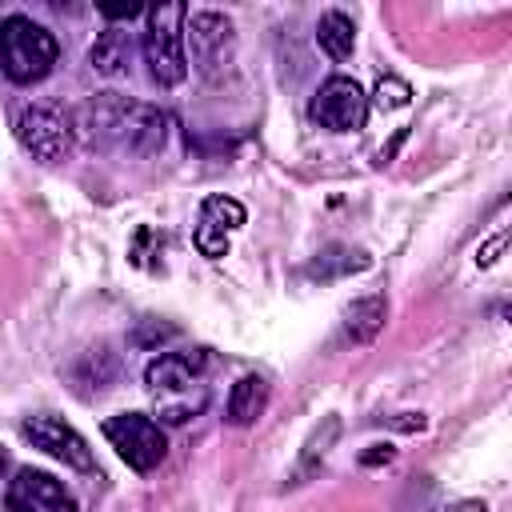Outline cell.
<instances>
[{
    "label": "cell",
    "instance_id": "19",
    "mask_svg": "<svg viewBox=\"0 0 512 512\" xmlns=\"http://www.w3.org/2000/svg\"><path fill=\"white\" fill-rule=\"evenodd\" d=\"M180 336V328L176 324H168V320H140L132 332H128V344L132 348H160V344H168V340H176Z\"/></svg>",
    "mask_w": 512,
    "mask_h": 512
},
{
    "label": "cell",
    "instance_id": "23",
    "mask_svg": "<svg viewBox=\"0 0 512 512\" xmlns=\"http://www.w3.org/2000/svg\"><path fill=\"white\" fill-rule=\"evenodd\" d=\"M388 428H396V432H424L428 420H424V412H400V416H388Z\"/></svg>",
    "mask_w": 512,
    "mask_h": 512
},
{
    "label": "cell",
    "instance_id": "21",
    "mask_svg": "<svg viewBox=\"0 0 512 512\" xmlns=\"http://www.w3.org/2000/svg\"><path fill=\"white\" fill-rule=\"evenodd\" d=\"M400 512H440V488L420 476L404 488V500H400Z\"/></svg>",
    "mask_w": 512,
    "mask_h": 512
},
{
    "label": "cell",
    "instance_id": "24",
    "mask_svg": "<svg viewBox=\"0 0 512 512\" xmlns=\"http://www.w3.org/2000/svg\"><path fill=\"white\" fill-rule=\"evenodd\" d=\"M148 8H140V4H100V16L104 20H136V16H144Z\"/></svg>",
    "mask_w": 512,
    "mask_h": 512
},
{
    "label": "cell",
    "instance_id": "16",
    "mask_svg": "<svg viewBox=\"0 0 512 512\" xmlns=\"http://www.w3.org/2000/svg\"><path fill=\"white\" fill-rule=\"evenodd\" d=\"M340 440V416L336 412H328L312 432H308V440H304V452H300V464H296V472H292V480L288 484H304L320 464H324V456L332 452V444Z\"/></svg>",
    "mask_w": 512,
    "mask_h": 512
},
{
    "label": "cell",
    "instance_id": "10",
    "mask_svg": "<svg viewBox=\"0 0 512 512\" xmlns=\"http://www.w3.org/2000/svg\"><path fill=\"white\" fill-rule=\"evenodd\" d=\"M208 356L204 352H160L156 360H148L144 368V388L152 392V400L200 388V372H204Z\"/></svg>",
    "mask_w": 512,
    "mask_h": 512
},
{
    "label": "cell",
    "instance_id": "15",
    "mask_svg": "<svg viewBox=\"0 0 512 512\" xmlns=\"http://www.w3.org/2000/svg\"><path fill=\"white\" fill-rule=\"evenodd\" d=\"M384 316H388V300L384 292H372V296H360L344 308V336L352 344H372L384 328Z\"/></svg>",
    "mask_w": 512,
    "mask_h": 512
},
{
    "label": "cell",
    "instance_id": "3",
    "mask_svg": "<svg viewBox=\"0 0 512 512\" xmlns=\"http://www.w3.org/2000/svg\"><path fill=\"white\" fill-rule=\"evenodd\" d=\"M144 60L148 76L160 88H176L188 80V56H184V4H156L144 12Z\"/></svg>",
    "mask_w": 512,
    "mask_h": 512
},
{
    "label": "cell",
    "instance_id": "8",
    "mask_svg": "<svg viewBox=\"0 0 512 512\" xmlns=\"http://www.w3.org/2000/svg\"><path fill=\"white\" fill-rule=\"evenodd\" d=\"M368 96L352 76H328L312 100V120L328 132H356L364 128Z\"/></svg>",
    "mask_w": 512,
    "mask_h": 512
},
{
    "label": "cell",
    "instance_id": "20",
    "mask_svg": "<svg viewBox=\"0 0 512 512\" xmlns=\"http://www.w3.org/2000/svg\"><path fill=\"white\" fill-rule=\"evenodd\" d=\"M372 104H376L380 112L408 108V104H412V88H408V80H400V76H380V84H376V92H372Z\"/></svg>",
    "mask_w": 512,
    "mask_h": 512
},
{
    "label": "cell",
    "instance_id": "17",
    "mask_svg": "<svg viewBox=\"0 0 512 512\" xmlns=\"http://www.w3.org/2000/svg\"><path fill=\"white\" fill-rule=\"evenodd\" d=\"M316 44H320V52H324L328 60H336V64L348 60L352 48H356V24H352V16L340 12V8L324 12L320 24H316Z\"/></svg>",
    "mask_w": 512,
    "mask_h": 512
},
{
    "label": "cell",
    "instance_id": "5",
    "mask_svg": "<svg viewBox=\"0 0 512 512\" xmlns=\"http://www.w3.org/2000/svg\"><path fill=\"white\" fill-rule=\"evenodd\" d=\"M184 56L204 80H224L236 60V24L224 12H188L184 20Z\"/></svg>",
    "mask_w": 512,
    "mask_h": 512
},
{
    "label": "cell",
    "instance_id": "9",
    "mask_svg": "<svg viewBox=\"0 0 512 512\" xmlns=\"http://www.w3.org/2000/svg\"><path fill=\"white\" fill-rule=\"evenodd\" d=\"M4 508L8 512H76L64 480L40 468H16L4 492Z\"/></svg>",
    "mask_w": 512,
    "mask_h": 512
},
{
    "label": "cell",
    "instance_id": "28",
    "mask_svg": "<svg viewBox=\"0 0 512 512\" xmlns=\"http://www.w3.org/2000/svg\"><path fill=\"white\" fill-rule=\"evenodd\" d=\"M4 468H8V452L0 448V472H4Z\"/></svg>",
    "mask_w": 512,
    "mask_h": 512
},
{
    "label": "cell",
    "instance_id": "18",
    "mask_svg": "<svg viewBox=\"0 0 512 512\" xmlns=\"http://www.w3.org/2000/svg\"><path fill=\"white\" fill-rule=\"evenodd\" d=\"M248 220V212H244V204L240 200H232V196H208L204 204H200V224H208V228H216V232H236L240 224Z\"/></svg>",
    "mask_w": 512,
    "mask_h": 512
},
{
    "label": "cell",
    "instance_id": "22",
    "mask_svg": "<svg viewBox=\"0 0 512 512\" xmlns=\"http://www.w3.org/2000/svg\"><path fill=\"white\" fill-rule=\"evenodd\" d=\"M192 244H196V248H200V256H208V260L228 256V236H224V232H216V228H208V224H196Z\"/></svg>",
    "mask_w": 512,
    "mask_h": 512
},
{
    "label": "cell",
    "instance_id": "25",
    "mask_svg": "<svg viewBox=\"0 0 512 512\" xmlns=\"http://www.w3.org/2000/svg\"><path fill=\"white\" fill-rule=\"evenodd\" d=\"M396 460V448L392 444H372L368 452H360V464L364 468H376V464H392Z\"/></svg>",
    "mask_w": 512,
    "mask_h": 512
},
{
    "label": "cell",
    "instance_id": "13",
    "mask_svg": "<svg viewBox=\"0 0 512 512\" xmlns=\"http://www.w3.org/2000/svg\"><path fill=\"white\" fill-rule=\"evenodd\" d=\"M264 408H268V380L256 376V372L240 376L232 384V392H228V424L232 428H248V424H256L264 416Z\"/></svg>",
    "mask_w": 512,
    "mask_h": 512
},
{
    "label": "cell",
    "instance_id": "2",
    "mask_svg": "<svg viewBox=\"0 0 512 512\" xmlns=\"http://www.w3.org/2000/svg\"><path fill=\"white\" fill-rule=\"evenodd\" d=\"M60 60V40L36 24L32 16L24 12H12L0 20V72L28 88V84H40Z\"/></svg>",
    "mask_w": 512,
    "mask_h": 512
},
{
    "label": "cell",
    "instance_id": "11",
    "mask_svg": "<svg viewBox=\"0 0 512 512\" xmlns=\"http://www.w3.org/2000/svg\"><path fill=\"white\" fill-rule=\"evenodd\" d=\"M68 376H72V384H76V392L80 396H100V392H108L112 384H116V376H120V356L112 352V344H92V348H84L80 356H76V364L68 368Z\"/></svg>",
    "mask_w": 512,
    "mask_h": 512
},
{
    "label": "cell",
    "instance_id": "14",
    "mask_svg": "<svg viewBox=\"0 0 512 512\" xmlns=\"http://www.w3.org/2000/svg\"><path fill=\"white\" fill-rule=\"evenodd\" d=\"M372 268V256L364 248H348V244H328L320 248L312 260H308V276L312 280H340V276H352V272H368Z\"/></svg>",
    "mask_w": 512,
    "mask_h": 512
},
{
    "label": "cell",
    "instance_id": "6",
    "mask_svg": "<svg viewBox=\"0 0 512 512\" xmlns=\"http://www.w3.org/2000/svg\"><path fill=\"white\" fill-rule=\"evenodd\" d=\"M100 432H104V440L116 448V456H120L132 472H152V468H160L164 456H168V436H164V428H160L152 416H144V412H116V416H108V420L100 424Z\"/></svg>",
    "mask_w": 512,
    "mask_h": 512
},
{
    "label": "cell",
    "instance_id": "12",
    "mask_svg": "<svg viewBox=\"0 0 512 512\" xmlns=\"http://www.w3.org/2000/svg\"><path fill=\"white\" fill-rule=\"evenodd\" d=\"M88 64H92L96 76H124L132 68V36H128V28H116V24L104 28L88 48Z\"/></svg>",
    "mask_w": 512,
    "mask_h": 512
},
{
    "label": "cell",
    "instance_id": "4",
    "mask_svg": "<svg viewBox=\"0 0 512 512\" xmlns=\"http://www.w3.org/2000/svg\"><path fill=\"white\" fill-rule=\"evenodd\" d=\"M12 132L20 140L24 152H32L40 164H60L76 152V128H72V112L52 104V100H36V104H20L12 112Z\"/></svg>",
    "mask_w": 512,
    "mask_h": 512
},
{
    "label": "cell",
    "instance_id": "27",
    "mask_svg": "<svg viewBox=\"0 0 512 512\" xmlns=\"http://www.w3.org/2000/svg\"><path fill=\"white\" fill-rule=\"evenodd\" d=\"M440 512H488L484 500H456V504H444Z\"/></svg>",
    "mask_w": 512,
    "mask_h": 512
},
{
    "label": "cell",
    "instance_id": "26",
    "mask_svg": "<svg viewBox=\"0 0 512 512\" xmlns=\"http://www.w3.org/2000/svg\"><path fill=\"white\" fill-rule=\"evenodd\" d=\"M504 244H508V232H500V236H496V240H492L488 248H480V256H476V264H484V268H488V264L496 260V252H500Z\"/></svg>",
    "mask_w": 512,
    "mask_h": 512
},
{
    "label": "cell",
    "instance_id": "7",
    "mask_svg": "<svg viewBox=\"0 0 512 512\" xmlns=\"http://www.w3.org/2000/svg\"><path fill=\"white\" fill-rule=\"evenodd\" d=\"M20 436H24L32 448H40L44 456H52V460H60L64 468H72V472H96V456H92L88 440H84L68 420H60V416H52V412L28 416V420L20 424Z\"/></svg>",
    "mask_w": 512,
    "mask_h": 512
},
{
    "label": "cell",
    "instance_id": "1",
    "mask_svg": "<svg viewBox=\"0 0 512 512\" xmlns=\"http://www.w3.org/2000/svg\"><path fill=\"white\" fill-rule=\"evenodd\" d=\"M76 144L92 152H116V156H156L168 144V116L156 104L100 92L72 108Z\"/></svg>",
    "mask_w": 512,
    "mask_h": 512
}]
</instances>
